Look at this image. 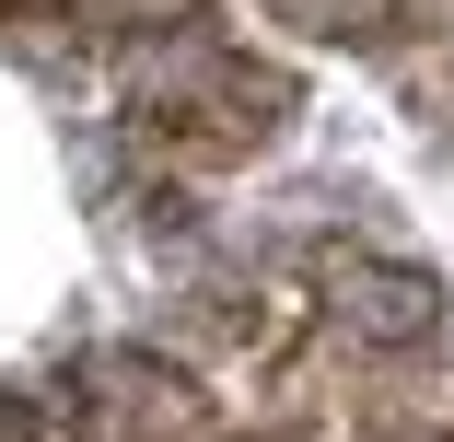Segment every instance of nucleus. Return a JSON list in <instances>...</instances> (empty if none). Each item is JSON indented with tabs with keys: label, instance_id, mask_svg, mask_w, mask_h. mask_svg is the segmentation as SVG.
Instances as JSON below:
<instances>
[{
	"label": "nucleus",
	"instance_id": "obj_5",
	"mask_svg": "<svg viewBox=\"0 0 454 442\" xmlns=\"http://www.w3.org/2000/svg\"><path fill=\"white\" fill-rule=\"evenodd\" d=\"M408 12V0H280V24H303V35H385Z\"/></svg>",
	"mask_w": 454,
	"mask_h": 442
},
{
	"label": "nucleus",
	"instance_id": "obj_3",
	"mask_svg": "<svg viewBox=\"0 0 454 442\" xmlns=\"http://www.w3.org/2000/svg\"><path fill=\"white\" fill-rule=\"evenodd\" d=\"M326 326L349 349H373V361H408V349L442 337V291L419 268H385V256H349V268L326 280Z\"/></svg>",
	"mask_w": 454,
	"mask_h": 442
},
{
	"label": "nucleus",
	"instance_id": "obj_2",
	"mask_svg": "<svg viewBox=\"0 0 454 442\" xmlns=\"http://www.w3.org/2000/svg\"><path fill=\"white\" fill-rule=\"evenodd\" d=\"M82 442H210V396L163 361V349H106L70 396Z\"/></svg>",
	"mask_w": 454,
	"mask_h": 442
},
{
	"label": "nucleus",
	"instance_id": "obj_6",
	"mask_svg": "<svg viewBox=\"0 0 454 442\" xmlns=\"http://www.w3.org/2000/svg\"><path fill=\"white\" fill-rule=\"evenodd\" d=\"M82 24H117V35H187L199 0H70Z\"/></svg>",
	"mask_w": 454,
	"mask_h": 442
},
{
	"label": "nucleus",
	"instance_id": "obj_4",
	"mask_svg": "<svg viewBox=\"0 0 454 442\" xmlns=\"http://www.w3.org/2000/svg\"><path fill=\"white\" fill-rule=\"evenodd\" d=\"M361 430L373 442H454V361H385V384L361 396Z\"/></svg>",
	"mask_w": 454,
	"mask_h": 442
},
{
	"label": "nucleus",
	"instance_id": "obj_1",
	"mask_svg": "<svg viewBox=\"0 0 454 442\" xmlns=\"http://www.w3.org/2000/svg\"><path fill=\"white\" fill-rule=\"evenodd\" d=\"M129 117L175 163H245L256 140H280L292 81L268 58H245L233 35H152L140 70H129Z\"/></svg>",
	"mask_w": 454,
	"mask_h": 442
}]
</instances>
